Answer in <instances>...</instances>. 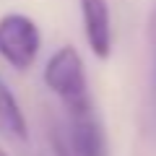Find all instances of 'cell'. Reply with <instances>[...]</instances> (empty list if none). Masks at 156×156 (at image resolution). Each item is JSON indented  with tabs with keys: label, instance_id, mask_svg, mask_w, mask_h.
<instances>
[{
	"label": "cell",
	"instance_id": "3",
	"mask_svg": "<svg viewBox=\"0 0 156 156\" xmlns=\"http://www.w3.org/2000/svg\"><path fill=\"white\" fill-rule=\"evenodd\" d=\"M42 47V34L37 23L23 13H5L0 18V57L16 70L34 65Z\"/></svg>",
	"mask_w": 156,
	"mask_h": 156
},
{
	"label": "cell",
	"instance_id": "5",
	"mask_svg": "<svg viewBox=\"0 0 156 156\" xmlns=\"http://www.w3.org/2000/svg\"><path fill=\"white\" fill-rule=\"evenodd\" d=\"M0 135L16 140V143H23L29 138V125L21 112V104L16 101L13 91L5 86L3 78H0Z\"/></svg>",
	"mask_w": 156,
	"mask_h": 156
},
{
	"label": "cell",
	"instance_id": "4",
	"mask_svg": "<svg viewBox=\"0 0 156 156\" xmlns=\"http://www.w3.org/2000/svg\"><path fill=\"white\" fill-rule=\"evenodd\" d=\"M81 18H83V34L91 52L99 60L112 55V18L107 0H81Z\"/></svg>",
	"mask_w": 156,
	"mask_h": 156
},
{
	"label": "cell",
	"instance_id": "6",
	"mask_svg": "<svg viewBox=\"0 0 156 156\" xmlns=\"http://www.w3.org/2000/svg\"><path fill=\"white\" fill-rule=\"evenodd\" d=\"M146 42H148V104H151V120L156 128V5L148 13Z\"/></svg>",
	"mask_w": 156,
	"mask_h": 156
},
{
	"label": "cell",
	"instance_id": "7",
	"mask_svg": "<svg viewBox=\"0 0 156 156\" xmlns=\"http://www.w3.org/2000/svg\"><path fill=\"white\" fill-rule=\"evenodd\" d=\"M0 156H8V154H5V151H3V148H0Z\"/></svg>",
	"mask_w": 156,
	"mask_h": 156
},
{
	"label": "cell",
	"instance_id": "1",
	"mask_svg": "<svg viewBox=\"0 0 156 156\" xmlns=\"http://www.w3.org/2000/svg\"><path fill=\"white\" fill-rule=\"evenodd\" d=\"M44 86L60 99L65 115H86L94 112V101L89 94L83 60L76 47H60L44 65Z\"/></svg>",
	"mask_w": 156,
	"mask_h": 156
},
{
	"label": "cell",
	"instance_id": "2",
	"mask_svg": "<svg viewBox=\"0 0 156 156\" xmlns=\"http://www.w3.org/2000/svg\"><path fill=\"white\" fill-rule=\"evenodd\" d=\"M50 146L55 156H109L107 133L96 112L55 117L50 125Z\"/></svg>",
	"mask_w": 156,
	"mask_h": 156
}]
</instances>
